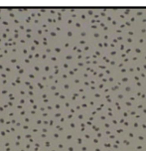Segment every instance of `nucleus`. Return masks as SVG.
Segmentation results:
<instances>
[{
	"mask_svg": "<svg viewBox=\"0 0 146 151\" xmlns=\"http://www.w3.org/2000/svg\"><path fill=\"white\" fill-rule=\"evenodd\" d=\"M3 25H5V26L8 25V22H7V21H3Z\"/></svg>",
	"mask_w": 146,
	"mask_h": 151,
	"instance_id": "f257e3e1",
	"label": "nucleus"
},
{
	"mask_svg": "<svg viewBox=\"0 0 146 151\" xmlns=\"http://www.w3.org/2000/svg\"><path fill=\"white\" fill-rule=\"evenodd\" d=\"M39 56H40V54H39V53H37L36 55H35V57H36V58H38V57H39Z\"/></svg>",
	"mask_w": 146,
	"mask_h": 151,
	"instance_id": "f03ea898",
	"label": "nucleus"
},
{
	"mask_svg": "<svg viewBox=\"0 0 146 151\" xmlns=\"http://www.w3.org/2000/svg\"><path fill=\"white\" fill-rule=\"evenodd\" d=\"M26 32H27V33H29V32H31V29H27Z\"/></svg>",
	"mask_w": 146,
	"mask_h": 151,
	"instance_id": "7ed1b4c3",
	"label": "nucleus"
},
{
	"mask_svg": "<svg viewBox=\"0 0 146 151\" xmlns=\"http://www.w3.org/2000/svg\"><path fill=\"white\" fill-rule=\"evenodd\" d=\"M10 17H14V14H13V13H10Z\"/></svg>",
	"mask_w": 146,
	"mask_h": 151,
	"instance_id": "20e7f679",
	"label": "nucleus"
},
{
	"mask_svg": "<svg viewBox=\"0 0 146 151\" xmlns=\"http://www.w3.org/2000/svg\"><path fill=\"white\" fill-rule=\"evenodd\" d=\"M0 43H1V39H0Z\"/></svg>",
	"mask_w": 146,
	"mask_h": 151,
	"instance_id": "39448f33",
	"label": "nucleus"
}]
</instances>
